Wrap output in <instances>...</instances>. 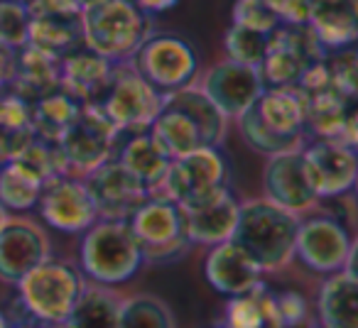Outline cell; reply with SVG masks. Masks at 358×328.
<instances>
[{
    "mask_svg": "<svg viewBox=\"0 0 358 328\" xmlns=\"http://www.w3.org/2000/svg\"><path fill=\"white\" fill-rule=\"evenodd\" d=\"M307 25L324 52L348 50L358 35L356 0H314Z\"/></svg>",
    "mask_w": 358,
    "mask_h": 328,
    "instance_id": "d4e9b609",
    "label": "cell"
},
{
    "mask_svg": "<svg viewBox=\"0 0 358 328\" xmlns=\"http://www.w3.org/2000/svg\"><path fill=\"white\" fill-rule=\"evenodd\" d=\"M30 37V10L22 0H0V47L20 50Z\"/></svg>",
    "mask_w": 358,
    "mask_h": 328,
    "instance_id": "e575fe53",
    "label": "cell"
},
{
    "mask_svg": "<svg viewBox=\"0 0 358 328\" xmlns=\"http://www.w3.org/2000/svg\"><path fill=\"white\" fill-rule=\"evenodd\" d=\"M201 91L226 118H238L258 100L265 91V81L258 66L226 59L206 71Z\"/></svg>",
    "mask_w": 358,
    "mask_h": 328,
    "instance_id": "e0dca14e",
    "label": "cell"
},
{
    "mask_svg": "<svg viewBox=\"0 0 358 328\" xmlns=\"http://www.w3.org/2000/svg\"><path fill=\"white\" fill-rule=\"evenodd\" d=\"M324 54L309 25H280L268 40L260 76L265 86H297L304 71Z\"/></svg>",
    "mask_w": 358,
    "mask_h": 328,
    "instance_id": "7c38bea8",
    "label": "cell"
},
{
    "mask_svg": "<svg viewBox=\"0 0 358 328\" xmlns=\"http://www.w3.org/2000/svg\"><path fill=\"white\" fill-rule=\"evenodd\" d=\"M84 287V277L74 264L47 258L17 282V294L22 308L37 321L64 326Z\"/></svg>",
    "mask_w": 358,
    "mask_h": 328,
    "instance_id": "8992f818",
    "label": "cell"
},
{
    "mask_svg": "<svg viewBox=\"0 0 358 328\" xmlns=\"http://www.w3.org/2000/svg\"><path fill=\"white\" fill-rule=\"evenodd\" d=\"M162 98L164 94L152 89L133 66H125L120 61L115 64L108 89L103 91L96 105L118 128V133H138L150 128L155 115L162 108Z\"/></svg>",
    "mask_w": 358,
    "mask_h": 328,
    "instance_id": "30bf717a",
    "label": "cell"
},
{
    "mask_svg": "<svg viewBox=\"0 0 358 328\" xmlns=\"http://www.w3.org/2000/svg\"><path fill=\"white\" fill-rule=\"evenodd\" d=\"M59 89V59L45 54L32 45L17 50V69L10 91L22 96L25 100H37L42 96Z\"/></svg>",
    "mask_w": 358,
    "mask_h": 328,
    "instance_id": "4316f807",
    "label": "cell"
},
{
    "mask_svg": "<svg viewBox=\"0 0 358 328\" xmlns=\"http://www.w3.org/2000/svg\"><path fill=\"white\" fill-rule=\"evenodd\" d=\"M50 258V243L35 223L6 218L0 225V282L17 284Z\"/></svg>",
    "mask_w": 358,
    "mask_h": 328,
    "instance_id": "ffe728a7",
    "label": "cell"
},
{
    "mask_svg": "<svg viewBox=\"0 0 358 328\" xmlns=\"http://www.w3.org/2000/svg\"><path fill=\"white\" fill-rule=\"evenodd\" d=\"M118 135V128L106 118V113L99 105L84 103L76 120L59 140V147L64 152L69 170L84 172V174L96 170L115 152Z\"/></svg>",
    "mask_w": 358,
    "mask_h": 328,
    "instance_id": "4fadbf2b",
    "label": "cell"
},
{
    "mask_svg": "<svg viewBox=\"0 0 358 328\" xmlns=\"http://www.w3.org/2000/svg\"><path fill=\"white\" fill-rule=\"evenodd\" d=\"M353 250L356 243L341 221L329 216L299 221L294 258H299V262L312 272L334 274L341 269L353 272Z\"/></svg>",
    "mask_w": 358,
    "mask_h": 328,
    "instance_id": "8fae6325",
    "label": "cell"
},
{
    "mask_svg": "<svg viewBox=\"0 0 358 328\" xmlns=\"http://www.w3.org/2000/svg\"><path fill=\"white\" fill-rule=\"evenodd\" d=\"M234 25L250 27V30L265 32V35H273L282 22L275 15L270 0H236L234 3Z\"/></svg>",
    "mask_w": 358,
    "mask_h": 328,
    "instance_id": "d590c367",
    "label": "cell"
},
{
    "mask_svg": "<svg viewBox=\"0 0 358 328\" xmlns=\"http://www.w3.org/2000/svg\"><path fill=\"white\" fill-rule=\"evenodd\" d=\"M204 277L214 292L238 297L260 282L263 269L238 243L224 240L219 245H211L204 262Z\"/></svg>",
    "mask_w": 358,
    "mask_h": 328,
    "instance_id": "7402d4cb",
    "label": "cell"
},
{
    "mask_svg": "<svg viewBox=\"0 0 358 328\" xmlns=\"http://www.w3.org/2000/svg\"><path fill=\"white\" fill-rule=\"evenodd\" d=\"M118 328H177L172 308L152 294L123 299L120 304Z\"/></svg>",
    "mask_w": 358,
    "mask_h": 328,
    "instance_id": "d6a6232c",
    "label": "cell"
},
{
    "mask_svg": "<svg viewBox=\"0 0 358 328\" xmlns=\"http://www.w3.org/2000/svg\"><path fill=\"white\" fill-rule=\"evenodd\" d=\"M37 209L50 228L69 235L84 233L99 221V211L86 184L71 177H57L47 181Z\"/></svg>",
    "mask_w": 358,
    "mask_h": 328,
    "instance_id": "2e32d148",
    "label": "cell"
},
{
    "mask_svg": "<svg viewBox=\"0 0 358 328\" xmlns=\"http://www.w3.org/2000/svg\"><path fill=\"white\" fill-rule=\"evenodd\" d=\"M81 30L84 47L120 64L152 35V15L135 6V0H86Z\"/></svg>",
    "mask_w": 358,
    "mask_h": 328,
    "instance_id": "277c9868",
    "label": "cell"
},
{
    "mask_svg": "<svg viewBox=\"0 0 358 328\" xmlns=\"http://www.w3.org/2000/svg\"><path fill=\"white\" fill-rule=\"evenodd\" d=\"M231 172H234V167H231V159L226 157L221 144L199 147L194 152L185 154V157L172 159L162 184L150 196L157 194L162 199L174 201V204L196 201L201 196L229 189Z\"/></svg>",
    "mask_w": 358,
    "mask_h": 328,
    "instance_id": "ba28073f",
    "label": "cell"
},
{
    "mask_svg": "<svg viewBox=\"0 0 358 328\" xmlns=\"http://www.w3.org/2000/svg\"><path fill=\"white\" fill-rule=\"evenodd\" d=\"M6 218H8V211L3 209V204H0V225H3V221H6Z\"/></svg>",
    "mask_w": 358,
    "mask_h": 328,
    "instance_id": "b9f144b4",
    "label": "cell"
},
{
    "mask_svg": "<svg viewBox=\"0 0 358 328\" xmlns=\"http://www.w3.org/2000/svg\"><path fill=\"white\" fill-rule=\"evenodd\" d=\"M81 105L84 103L74 100L62 89L32 100V133H35V137L45 140V142H59L69 130V125L76 120Z\"/></svg>",
    "mask_w": 358,
    "mask_h": 328,
    "instance_id": "f546056e",
    "label": "cell"
},
{
    "mask_svg": "<svg viewBox=\"0 0 358 328\" xmlns=\"http://www.w3.org/2000/svg\"><path fill=\"white\" fill-rule=\"evenodd\" d=\"M130 66L159 94H172L194 84L199 74V57L185 37L150 35L133 52Z\"/></svg>",
    "mask_w": 358,
    "mask_h": 328,
    "instance_id": "9c48e42d",
    "label": "cell"
},
{
    "mask_svg": "<svg viewBox=\"0 0 358 328\" xmlns=\"http://www.w3.org/2000/svg\"><path fill=\"white\" fill-rule=\"evenodd\" d=\"M30 37L27 45L62 59L84 45L81 6L76 0H30Z\"/></svg>",
    "mask_w": 358,
    "mask_h": 328,
    "instance_id": "5bb4252c",
    "label": "cell"
},
{
    "mask_svg": "<svg viewBox=\"0 0 358 328\" xmlns=\"http://www.w3.org/2000/svg\"><path fill=\"white\" fill-rule=\"evenodd\" d=\"M179 0H135V6L143 8L148 15H159V13H167L177 6Z\"/></svg>",
    "mask_w": 358,
    "mask_h": 328,
    "instance_id": "ab89813d",
    "label": "cell"
},
{
    "mask_svg": "<svg viewBox=\"0 0 358 328\" xmlns=\"http://www.w3.org/2000/svg\"><path fill=\"white\" fill-rule=\"evenodd\" d=\"M236 120L241 137L255 152L299 149L307 130V98L297 86H265L258 100Z\"/></svg>",
    "mask_w": 358,
    "mask_h": 328,
    "instance_id": "7a4b0ae2",
    "label": "cell"
},
{
    "mask_svg": "<svg viewBox=\"0 0 358 328\" xmlns=\"http://www.w3.org/2000/svg\"><path fill=\"white\" fill-rule=\"evenodd\" d=\"M275 308H278V321L282 328H294L307 316V304L294 292L275 294Z\"/></svg>",
    "mask_w": 358,
    "mask_h": 328,
    "instance_id": "8d00e7d4",
    "label": "cell"
},
{
    "mask_svg": "<svg viewBox=\"0 0 358 328\" xmlns=\"http://www.w3.org/2000/svg\"><path fill=\"white\" fill-rule=\"evenodd\" d=\"M0 328H10V321H8V316L3 311H0Z\"/></svg>",
    "mask_w": 358,
    "mask_h": 328,
    "instance_id": "60d3db41",
    "label": "cell"
},
{
    "mask_svg": "<svg viewBox=\"0 0 358 328\" xmlns=\"http://www.w3.org/2000/svg\"><path fill=\"white\" fill-rule=\"evenodd\" d=\"M113 69V61L81 45L59 59V89L79 103H99Z\"/></svg>",
    "mask_w": 358,
    "mask_h": 328,
    "instance_id": "603a6c76",
    "label": "cell"
},
{
    "mask_svg": "<svg viewBox=\"0 0 358 328\" xmlns=\"http://www.w3.org/2000/svg\"><path fill=\"white\" fill-rule=\"evenodd\" d=\"M128 225L143 250L145 262H174L192 248L185 214L179 204L162 196H150L130 214Z\"/></svg>",
    "mask_w": 358,
    "mask_h": 328,
    "instance_id": "52a82bcc",
    "label": "cell"
},
{
    "mask_svg": "<svg viewBox=\"0 0 358 328\" xmlns=\"http://www.w3.org/2000/svg\"><path fill=\"white\" fill-rule=\"evenodd\" d=\"M268 40H270V35H265V32L250 30V27H241L231 22L229 32H226V37H224V50L231 61L258 66L260 69L265 50H268Z\"/></svg>",
    "mask_w": 358,
    "mask_h": 328,
    "instance_id": "836d02e7",
    "label": "cell"
},
{
    "mask_svg": "<svg viewBox=\"0 0 358 328\" xmlns=\"http://www.w3.org/2000/svg\"><path fill=\"white\" fill-rule=\"evenodd\" d=\"M115 162L152 194L162 184L172 159L157 147L150 130L128 133V140L115 149Z\"/></svg>",
    "mask_w": 358,
    "mask_h": 328,
    "instance_id": "cb8c5ba5",
    "label": "cell"
},
{
    "mask_svg": "<svg viewBox=\"0 0 358 328\" xmlns=\"http://www.w3.org/2000/svg\"><path fill=\"white\" fill-rule=\"evenodd\" d=\"M22 3H30V0H22Z\"/></svg>",
    "mask_w": 358,
    "mask_h": 328,
    "instance_id": "ee69618b",
    "label": "cell"
},
{
    "mask_svg": "<svg viewBox=\"0 0 358 328\" xmlns=\"http://www.w3.org/2000/svg\"><path fill=\"white\" fill-rule=\"evenodd\" d=\"M282 25H307L314 10V0H270Z\"/></svg>",
    "mask_w": 358,
    "mask_h": 328,
    "instance_id": "74e56055",
    "label": "cell"
},
{
    "mask_svg": "<svg viewBox=\"0 0 358 328\" xmlns=\"http://www.w3.org/2000/svg\"><path fill=\"white\" fill-rule=\"evenodd\" d=\"M226 328H282L278 321L275 294L263 282H258L245 294L231 297Z\"/></svg>",
    "mask_w": 358,
    "mask_h": 328,
    "instance_id": "4dcf8cb0",
    "label": "cell"
},
{
    "mask_svg": "<svg viewBox=\"0 0 358 328\" xmlns=\"http://www.w3.org/2000/svg\"><path fill=\"white\" fill-rule=\"evenodd\" d=\"M79 262L94 284L120 287L143 267V250L128 221H96L81 240Z\"/></svg>",
    "mask_w": 358,
    "mask_h": 328,
    "instance_id": "5b68a950",
    "label": "cell"
},
{
    "mask_svg": "<svg viewBox=\"0 0 358 328\" xmlns=\"http://www.w3.org/2000/svg\"><path fill=\"white\" fill-rule=\"evenodd\" d=\"M302 162L317 199H334L353 191L358 162L353 144L343 140L322 137L302 147Z\"/></svg>",
    "mask_w": 358,
    "mask_h": 328,
    "instance_id": "9a60e30c",
    "label": "cell"
},
{
    "mask_svg": "<svg viewBox=\"0 0 358 328\" xmlns=\"http://www.w3.org/2000/svg\"><path fill=\"white\" fill-rule=\"evenodd\" d=\"M45 181L17 159L0 164V204L6 211H30L37 206Z\"/></svg>",
    "mask_w": 358,
    "mask_h": 328,
    "instance_id": "1f68e13d",
    "label": "cell"
},
{
    "mask_svg": "<svg viewBox=\"0 0 358 328\" xmlns=\"http://www.w3.org/2000/svg\"><path fill=\"white\" fill-rule=\"evenodd\" d=\"M299 214L280 209L268 199H253L238 206L231 240L238 243L263 272H278L294 258Z\"/></svg>",
    "mask_w": 358,
    "mask_h": 328,
    "instance_id": "3957f363",
    "label": "cell"
},
{
    "mask_svg": "<svg viewBox=\"0 0 358 328\" xmlns=\"http://www.w3.org/2000/svg\"><path fill=\"white\" fill-rule=\"evenodd\" d=\"M84 184L94 199L99 218L106 221H128L130 214L150 199V191L115 159H106L96 170H91Z\"/></svg>",
    "mask_w": 358,
    "mask_h": 328,
    "instance_id": "ac0fdd59",
    "label": "cell"
},
{
    "mask_svg": "<svg viewBox=\"0 0 358 328\" xmlns=\"http://www.w3.org/2000/svg\"><path fill=\"white\" fill-rule=\"evenodd\" d=\"M15 69H17V50L0 47V91L10 89L13 79H15Z\"/></svg>",
    "mask_w": 358,
    "mask_h": 328,
    "instance_id": "f35d334b",
    "label": "cell"
},
{
    "mask_svg": "<svg viewBox=\"0 0 358 328\" xmlns=\"http://www.w3.org/2000/svg\"><path fill=\"white\" fill-rule=\"evenodd\" d=\"M265 199L278 204L280 209L302 214L317 204V194L312 189V181L307 177L302 162V147L287 149V152L270 154V162L263 174Z\"/></svg>",
    "mask_w": 358,
    "mask_h": 328,
    "instance_id": "d6986e66",
    "label": "cell"
},
{
    "mask_svg": "<svg viewBox=\"0 0 358 328\" xmlns=\"http://www.w3.org/2000/svg\"><path fill=\"white\" fill-rule=\"evenodd\" d=\"M123 299L103 284H86L64 328H118Z\"/></svg>",
    "mask_w": 358,
    "mask_h": 328,
    "instance_id": "f1b7e54d",
    "label": "cell"
},
{
    "mask_svg": "<svg viewBox=\"0 0 358 328\" xmlns=\"http://www.w3.org/2000/svg\"><path fill=\"white\" fill-rule=\"evenodd\" d=\"M35 140L32 133V103L15 91L0 94V164L20 154Z\"/></svg>",
    "mask_w": 358,
    "mask_h": 328,
    "instance_id": "83f0119b",
    "label": "cell"
},
{
    "mask_svg": "<svg viewBox=\"0 0 358 328\" xmlns=\"http://www.w3.org/2000/svg\"><path fill=\"white\" fill-rule=\"evenodd\" d=\"M319 321L324 328H358V282L356 272L329 274L319 292Z\"/></svg>",
    "mask_w": 358,
    "mask_h": 328,
    "instance_id": "484cf974",
    "label": "cell"
},
{
    "mask_svg": "<svg viewBox=\"0 0 358 328\" xmlns=\"http://www.w3.org/2000/svg\"><path fill=\"white\" fill-rule=\"evenodd\" d=\"M238 201L231 194V189H221L216 194L201 196L196 201L179 204L185 214L187 233L192 245H219L231 240L238 218Z\"/></svg>",
    "mask_w": 358,
    "mask_h": 328,
    "instance_id": "44dd1931",
    "label": "cell"
},
{
    "mask_svg": "<svg viewBox=\"0 0 358 328\" xmlns=\"http://www.w3.org/2000/svg\"><path fill=\"white\" fill-rule=\"evenodd\" d=\"M226 115L211 103L201 89H185L164 94L162 108L150 123V135L169 159H179L199 147H216L224 142Z\"/></svg>",
    "mask_w": 358,
    "mask_h": 328,
    "instance_id": "6da1fadb",
    "label": "cell"
},
{
    "mask_svg": "<svg viewBox=\"0 0 358 328\" xmlns=\"http://www.w3.org/2000/svg\"><path fill=\"white\" fill-rule=\"evenodd\" d=\"M13 328V326H10ZM15 328H40V326H27V323H22V326H15Z\"/></svg>",
    "mask_w": 358,
    "mask_h": 328,
    "instance_id": "7bdbcfd3",
    "label": "cell"
}]
</instances>
